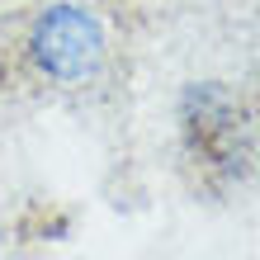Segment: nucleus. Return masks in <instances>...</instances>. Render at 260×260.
<instances>
[{"instance_id":"obj_3","label":"nucleus","mask_w":260,"mask_h":260,"mask_svg":"<svg viewBox=\"0 0 260 260\" xmlns=\"http://www.w3.org/2000/svg\"><path fill=\"white\" fill-rule=\"evenodd\" d=\"M255 85H260V67H255Z\"/></svg>"},{"instance_id":"obj_1","label":"nucleus","mask_w":260,"mask_h":260,"mask_svg":"<svg viewBox=\"0 0 260 260\" xmlns=\"http://www.w3.org/2000/svg\"><path fill=\"white\" fill-rule=\"evenodd\" d=\"M180 142L199 171V185L222 194L241 185L255 161V118L222 81H194L180 95Z\"/></svg>"},{"instance_id":"obj_2","label":"nucleus","mask_w":260,"mask_h":260,"mask_svg":"<svg viewBox=\"0 0 260 260\" xmlns=\"http://www.w3.org/2000/svg\"><path fill=\"white\" fill-rule=\"evenodd\" d=\"M109 52L100 14L81 5V0H52L28 19L24 34V62L38 81H48L57 90H76L85 81H95Z\"/></svg>"}]
</instances>
